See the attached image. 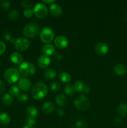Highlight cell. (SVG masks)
Segmentation results:
<instances>
[{
  "label": "cell",
  "mask_w": 127,
  "mask_h": 128,
  "mask_svg": "<svg viewBox=\"0 0 127 128\" xmlns=\"http://www.w3.org/2000/svg\"><path fill=\"white\" fill-rule=\"evenodd\" d=\"M48 92V89L46 84L42 82L36 83L32 88L31 94L36 100H40L46 96Z\"/></svg>",
  "instance_id": "1"
},
{
  "label": "cell",
  "mask_w": 127,
  "mask_h": 128,
  "mask_svg": "<svg viewBox=\"0 0 127 128\" xmlns=\"http://www.w3.org/2000/svg\"><path fill=\"white\" fill-rule=\"evenodd\" d=\"M74 105L80 111H86L90 107V102L85 96L81 94L75 98Z\"/></svg>",
  "instance_id": "2"
},
{
  "label": "cell",
  "mask_w": 127,
  "mask_h": 128,
  "mask_svg": "<svg viewBox=\"0 0 127 128\" xmlns=\"http://www.w3.org/2000/svg\"><path fill=\"white\" fill-rule=\"evenodd\" d=\"M23 32L28 38L36 37L40 32V27L36 23H29L24 26Z\"/></svg>",
  "instance_id": "3"
},
{
  "label": "cell",
  "mask_w": 127,
  "mask_h": 128,
  "mask_svg": "<svg viewBox=\"0 0 127 128\" xmlns=\"http://www.w3.org/2000/svg\"><path fill=\"white\" fill-rule=\"evenodd\" d=\"M20 72L24 76H28L34 74L36 71V66L29 62H24L21 64L19 68Z\"/></svg>",
  "instance_id": "4"
},
{
  "label": "cell",
  "mask_w": 127,
  "mask_h": 128,
  "mask_svg": "<svg viewBox=\"0 0 127 128\" xmlns=\"http://www.w3.org/2000/svg\"><path fill=\"white\" fill-rule=\"evenodd\" d=\"M4 76L5 80L9 83H14L19 78V72L16 69L11 68L6 70Z\"/></svg>",
  "instance_id": "5"
},
{
  "label": "cell",
  "mask_w": 127,
  "mask_h": 128,
  "mask_svg": "<svg viewBox=\"0 0 127 128\" xmlns=\"http://www.w3.org/2000/svg\"><path fill=\"white\" fill-rule=\"evenodd\" d=\"M40 38L43 42L49 44V42H52L54 38V32L50 28H44L41 31Z\"/></svg>",
  "instance_id": "6"
},
{
  "label": "cell",
  "mask_w": 127,
  "mask_h": 128,
  "mask_svg": "<svg viewBox=\"0 0 127 128\" xmlns=\"http://www.w3.org/2000/svg\"><path fill=\"white\" fill-rule=\"evenodd\" d=\"M34 14L39 19H44L48 13L47 8L44 4L39 2L34 6L33 9Z\"/></svg>",
  "instance_id": "7"
},
{
  "label": "cell",
  "mask_w": 127,
  "mask_h": 128,
  "mask_svg": "<svg viewBox=\"0 0 127 128\" xmlns=\"http://www.w3.org/2000/svg\"><path fill=\"white\" fill-rule=\"evenodd\" d=\"M29 41L25 38H19L16 39L14 42V46L15 49L19 51H26L29 48Z\"/></svg>",
  "instance_id": "8"
},
{
  "label": "cell",
  "mask_w": 127,
  "mask_h": 128,
  "mask_svg": "<svg viewBox=\"0 0 127 128\" xmlns=\"http://www.w3.org/2000/svg\"><path fill=\"white\" fill-rule=\"evenodd\" d=\"M75 90L76 92L81 93H88L90 91L89 86L82 81H77L74 84Z\"/></svg>",
  "instance_id": "9"
},
{
  "label": "cell",
  "mask_w": 127,
  "mask_h": 128,
  "mask_svg": "<svg viewBox=\"0 0 127 128\" xmlns=\"http://www.w3.org/2000/svg\"><path fill=\"white\" fill-rule=\"evenodd\" d=\"M54 44L56 45V47L59 48L60 49L65 48L68 44V40L65 36H57L54 40Z\"/></svg>",
  "instance_id": "10"
},
{
  "label": "cell",
  "mask_w": 127,
  "mask_h": 128,
  "mask_svg": "<svg viewBox=\"0 0 127 128\" xmlns=\"http://www.w3.org/2000/svg\"><path fill=\"white\" fill-rule=\"evenodd\" d=\"M108 46L106 43L103 42H100L96 44L95 46V50L97 54L100 56H103L106 54L108 51Z\"/></svg>",
  "instance_id": "11"
},
{
  "label": "cell",
  "mask_w": 127,
  "mask_h": 128,
  "mask_svg": "<svg viewBox=\"0 0 127 128\" xmlns=\"http://www.w3.org/2000/svg\"><path fill=\"white\" fill-rule=\"evenodd\" d=\"M32 83L28 79L26 78H22L18 82V87L20 90L24 91H27L31 89Z\"/></svg>",
  "instance_id": "12"
},
{
  "label": "cell",
  "mask_w": 127,
  "mask_h": 128,
  "mask_svg": "<svg viewBox=\"0 0 127 128\" xmlns=\"http://www.w3.org/2000/svg\"><path fill=\"white\" fill-rule=\"evenodd\" d=\"M51 63V59L46 55H42L40 56L37 61V64L41 68H47Z\"/></svg>",
  "instance_id": "13"
},
{
  "label": "cell",
  "mask_w": 127,
  "mask_h": 128,
  "mask_svg": "<svg viewBox=\"0 0 127 128\" xmlns=\"http://www.w3.org/2000/svg\"><path fill=\"white\" fill-rule=\"evenodd\" d=\"M49 12L52 16L58 17V16H61V14H62V8H61V6L60 5L57 4L53 3L52 4H51V6H50Z\"/></svg>",
  "instance_id": "14"
},
{
  "label": "cell",
  "mask_w": 127,
  "mask_h": 128,
  "mask_svg": "<svg viewBox=\"0 0 127 128\" xmlns=\"http://www.w3.org/2000/svg\"><path fill=\"white\" fill-rule=\"evenodd\" d=\"M113 71L117 75L120 76H123L127 73V68L122 64H117L113 67Z\"/></svg>",
  "instance_id": "15"
},
{
  "label": "cell",
  "mask_w": 127,
  "mask_h": 128,
  "mask_svg": "<svg viewBox=\"0 0 127 128\" xmlns=\"http://www.w3.org/2000/svg\"><path fill=\"white\" fill-rule=\"evenodd\" d=\"M42 52H43L44 55H46L47 56L53 55L55 52V47L52 44H46L42 46Z\"/></svg>",
  "instance_id": "16"
},
{
  "label": "cell",
  "mask_w": 127,
  "mask_h": 128,
  "mask_svg": "<svg viewBox=\"0 0 127 128\" xmlns=\"http://www.w3.org/2000/svg\"><path fill=\"white\" fill-rule=\"evenodd\" d=\"M55 109L54 104L51 102H46L42 104V110L45 114H50L54 111Z\"/></svg>",
  "instance_id": "17"
},
{
  "label": "cell",
  "mask_w": 127,
  "mask_h": 128,
  "mask_svg": "<svg viewBox=\"0 0 127 128\" xmlns=\"http://www.w3.org/2000/svg\"><path fill=\"white\" fill-rule=\"evenodd\" d=\"M56 102L61 106H65L68 103V99L64 94H60L56 97Z\"/></svg>",
  "instance_id": "18"
},
{
  "label": "cell",
  "mask_w": 127,
  "mask_h": 128,
  "mask_svg": "<svg viewBox=\"0 0 127 128\" xmlns=\"http://www.w3.org/2000/svg\"><path fill=\"white\" fill-rule=\"evenodd\" d=\"M10 58H11V61L14 64L21 63L23 60V57H22V54L17 52H12L11 54Z\"/></svg>",
  "instance_id": "19"
},
{
  "label": "cell",
  "mask_w": 127,
  "mask_h": 128,
  "mask_svg": "<svg viewBox=\"0 0 127 128\" xmlns=\"http://www.w3.org/2000/svg\"><path fill=\"white\" fill-rule=\"evenodd\" d=\"M26 113H27V116L34 118L35 119L37 118L39 115L38 111L34 106H29V107H27V109H26Z\"/></svg>",
  "instance_id": "20"
},
{
  "label": "cell",
  "mask_w": 127,
  "mask_h": 128,
  "mask_svg": "<svg viewBox=\"0 0 127 128\" xmlns=\"http://www.w3.org/2000/svg\"><path fill=\"white\" fill-rule=\"evenodd\" d=\"M43 75L45 78L47 80H52L56 76V72L54 69L48 68L45 70Z\"/></svg>",
  "instance_id": "21"
},
{
  "label": "cell",
  "mask_w": 127,
  "mask_h": 128,
  "mask_svg": "<svg viewBox=\"0 0 127 128\" xmlns=\"http://www.w3.org/2000/svg\"><path fill=\"white\" fill-rule=\"evenodd\" d=\"M2 102L6 106H11L13 103V97L10 94H5L2 98Z\"/></svg>",
  "instance_id": "22"
},
{
  "label": "cell",
  "mask_w": 127,
  "mask_h": 128,
  "mask_svg": "<svg viewBox=\"0 0 127 128\" xmlns=\"http://www.w3.org/2000/svg\"><path fill=\"white\" fill-rule=\"evenodd\" d=\"M11 117L5 112L0 114V124L2 125H7L11 122Z\"/></svg>",
  "instance_id": "23"
},
{
  "label": "cell",
  "mask_w": 127,
  "mask_h": 128,
  "mask_svg": "<svg viewBox=\"0 0 127 128\" xmlns=\"http://www.w3.org/2000/svg\"><path fill=\"white\" fill-rule=\"evenodd\" d=\"M59 79L62 82H65V83H67V82H70L71 80V76L70 74L66 72H62L59 75Z\"/></svg>",
  "instance_id": "24"
},
{
  "label": "cell",
  "mask_w": 127,
  "mask_h": 128,
  "mask_svg": "<svg viewBox=\"0 0 127 128\" xmlns=\"http://www.w3.org/2000/svg\"><path fill=\"white\" fill-rule=\"evenodd\" d=\"M117 111L118 114L122 116H125L127 115V104L125 103H122L118 106Z\"/></svg>",
  "instance_id": "25"
},
{
  "label": "cell",
  "mask_w": 127,
  "mask_h": 128,
  "mask_svg": "<svg viewBox=\"0 0 127 128\" xmlns=\"http://www.w3.org/2000/svg\"><path fill=\"white\" fill-rule=\"evenodd\" d=\"M64 91L68 96H72L76 92L75 90L74 85H73L72 84H67L65 86Z\"/></svg>",
  "instance_id": "26"
},
{
  "label": "cell",
  "mask_w": 127,
  "mask_h": 128,
  "mask_svg": "<svg viewBox=\"0 0 127 128\" xmlns=\"http://www.w3.org/2000/svg\"><path fill=\"white\" fill-rule=\"evenodd\" d=\"M10 93L12 96L18 97L20 94V89L16 85H12L10 88Z\"/></svg>",
  "instance_id": "27"
},
{
  "label": "cell",
  "mask_w": 127,
  "mask_h": 128,
  "mask_svg": "<svg viewBox=\"0 0 127 128\" xmlns=\"http://www.w3.org/2000/svg\"><path fill=\"white\" fill-rule=\"evenodd\" d=\"M20 14L16 10H13V11H11L9 12L8 15V18L10 20H12V21H16L17 19L19 18Z\"/></svg>",
  "instance_id": "28"
},
{
  "label": "cell",
  "mask_w": 127,
  "mask_h": 128,
  "mask_svg": "<svg viewBox=\"0 0 127 128\" xmlns=\"http://www.w3.org/2000/svg\"><path fill=\"white\" fill-rule=\"evenodd\" d=\"M3 37L4 40L7 41H10L11 42H14L15 40H14L12 35L9 32H5L3 34Z\"/></svg>",
  "instance_id": "29"
},
{
  "label": "cell",
  "mask_w": 127,
  "mask_h": 128,
  "mask_svg": "<svg viewBox=\"0 0 127 128\" xmlns=\"http://www.w3.org/2000/svg\"><path fill=\"white\" fill-rule=\"evenodd\" d=\"M61 88V84L57 82H52L51 84V89L53 91H57Z\"/></svg>",
  "instance_id": "30"
},
{
  "label": "cell",
  "mask_w": 127,
  "mask_h": 128,
  "mask_svg": "<svg viewBox=\"0 0 127 128\" xmlns=\"http://www.w3.org/2000/svg\"><path fill=\"white\" fill-rule=\"evenodd\" d=\"M87 124L84 120H79V121H77L75 123V126L77 128H85L87 127Z\"/></svg>",
  "instance_id": "31"
},
{
  "label": "cell",
  "mask_w": 127,
  "mask_h": 128,
  "mask_svg": "<svg viewBox=\"0 0 127 128\" xmlns=\"http://www.w3.org/2000/svg\"><path fill=\"white\" fill-rule=\"evenodd\" d=\"M26 121L27 124L34 126V125L36 123V119L27 116V117L26 118Z\"/></svg>",
  "instance_id": "32"
},
{
  "label": "cell",
  "mask_w": 127,
  "mask_h": 128,
  "mask_svg": "<svg viewBox=\"0 0 127 128\" xmlns=\"http://www.w3.org/2000/svg\"><path fill=\"white\" fill-rule=\"evenodd\" d=\"M24 16L26 18H31L32 17V15L34 14V11L33 10H31V8L26 9L23 12Z\"/></svg>",
  "instance_id": "33"
},
{
  "label": "cell",
  "mask_w": 127,
  "mask_h": 128,
  "mask_svg": "<svg viewBox=\"0 0 127 128\" xmlns=\"http://www.w3.org/2000/svg\"><path fill=\"white\" fill-rule=\"evenodd\" d=\"M28 96L26 94H20L19 96L17 97V100L19 101L22 102H25L28 100Z\"/></svg>",
  "instance_id": "34"
},
{
  "label": "cell",
  "mask_w": 127,
  "mask_h": 128,
  "mask_svg": "<svg viewBox=\"0 0 127 128\" xmlns=\"http://www.w3.org/2000/svg\"><path fill=\"white\" fill-rule=\"evenodd\" d=\"M22 5L23 7H24L26 9L31 8L32 7V2L31 1H29V0H24L22 1Z\"/></svg>",
  "instance_id": "35"
},
{
  "label": "cell",
  "mask_w": 127,
  "mask_h": 128,
  "mask_svg": "<svg viewBox=\"0 0 127 128\" xmlns=\"http://www.w3.org/2000/svg\"><path fill=\"white\" fill-rule=\"evenodd\" d=\"M6 50V46L4 42L2 41H0V56L4 54Z\"/></svg>",
  "instance_id": "36"
},
{
  "label": "cell",
  "mask_w": 127,
  "mask_h": 128,
  "mask_svg": "<svg viewBox=\"0 0 127 128\" xmlns=\"http://www.w3.org/2000/svg\"><path fill=\"white\" fill-rule=\"evenodd\" d=\"M1 6L3 9L7 10L10 7V2L8 1H1Z\"/></svg>",
  "instance_id": "37"
},
{
  "label": "cell",
  "mask_w": 127,
  "mask_h": 128,
  "mask_svg": "<svg viewBox=\"0 0 127 128\" xmlns=\"http://www.w3.org/2000/svg\"><path fill=\"white\" fill-rule=\"evenodd\" d=\"M53 56H54V58L57 61H61V59H62V56L61 55V54L59 53V52H55L53 54Z\"/></svg>",
  "instance_id": "38"
},
{
  "label": "cell",
  "mask_w": 127,
  "mask_h": 128,
  "mask_svg": "<svg viewBox=\"0 0 127 128\" xmlns=\"http://www.w3.org/2000/svg\"><path fill=\"white\" fill-rule=\"evenodd\" d=\"M5 91V84L1 80H0V94H2Z\"/></svg>",
  "instance_id": "39"
},
{
  "label": "cell",
  "mask_w": 127,
  "mask_h": 128,
  "mask_svg": "<svg viewBox=\"0 0 127 128\" xmlns=\"http://www.w3.org/2000/svg\"><path fill=\"white\" fill-rule=\"evenodd\" d=\"M56 113H57V114L58 115V116H62L64 114V111L61 108L57 109V111H56Z\"/></svg>",
  "instance_id": "40"
},
{
  "label": "cell",
  "mask_w": 127,
  "mask_h": 128,
  "mask_svg": "<svg viewBox=\"0 0 127 128\" xmlns=\"http://www.w3.org/2000/svg\"><path fill=\"white\" fill-rule=\"evenodd\" d=\"M54 0H42V2H44V3L51 4H53L54 2Z\"/></svg>",
  "instance_id": "41"
},
{
  "label": "cell",
  "mask_w": 127,
  "mask_h": 128,
  "mask_svg": "<svg viewBox=\"0 0 127 128\" xmlns=\"http://www.w3.org/2000/svg\"><path fill=\"white\" fill-rule=\"evenodd\" d=\"M121 119L120 118H116L115 119V120H114V122H115V124H119V123H120L121 122Z\"/></svg>",
  "instance_id": "42"
},
{
  "label": "cell",
  "mask_w": 127,
  "mask_h": 128,
  "mask_svg": "<svg viewBox=\"0 0 127 128\" xmlns=\"http://www.w3.org/2000/svg\"><path fill=\"white\" fill-rule=\"evenodd\" d=\"M22 128H35L33 126H31V125H28V124H26Z\"/></svg>",
  "instance_id": "43"
},
{
  "label": "cell",
  "mask_w": 127,
  "mask_h": 128,
  "mask_svg": "<svg viewBox=\"0 0 127 128\" xmlns=\"http://www.w3.org/2000/svg\"><path fill=\"white\" fill-rule=\"evenodd\" d=\"M125 21L127 22V14L125 16Z\"/></svg>",
  "instance_id": "44"
},
{
  "label": "cell",
  "mask_w": 127,
  "mask_h": 128,
  "mask_svg": "<svg viewBox=\"0 0 127 128\" xmlns=\"http://www.w3.org/2000/svg\"><path fill=\"white\" fill-rule=\"evenodd\" d=\"M0 65H1V62H0Z\"/></svg>",
  "instance_id": "45"
}]
</instances>
